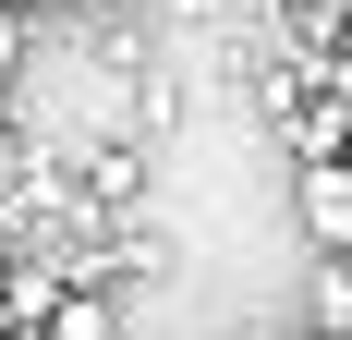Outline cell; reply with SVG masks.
<instances>
[{
	"mask_svg": "<svg viewBox=\"0 0 352 340\" xmlns=\"http://www.w3.org/2000/svg\"><path fill=\"white\" fill-rule=\"evenodd\" d=\"M73 195H85V219H122V206H146V146H134V134L73 146Z\"/></svg>",
	"mask_w": 352,
	"mask_h": 340,
	"instance_id": "obj_1",
	"label": "cell"
},
{
	"mask_svg": "<svg viewBox=\"0 0 352 340\" xmlns=\"http://www.w3.org/2000/svg\"><path fill=\"white\" fill-rule=\"evenodd\" d=\"M292 219L316 255H352V158H304L292 170Z\"/></svg>",
	"mask_w": 352,
	"mask_h": 340,
	"instance_id": "obj_2",
	"label": "cell"
},
{
	"mask_svg": "<svg viewBox=\"0 0 352 340\" xmlns=\"http://www.w3.org/2000/svg\"><path fill=\"white\" fill-rule=\"evenodd\" d=\"M122 328H134L122 279H73L61 304H49V328H36V340H122Z\"/></svg>",
	"mask_w": 352,
	"mask_h": 340,
	"instance_id": "obj_3",
	"label": "cell"
},
{
	"mask_svg": "<svg viewBox=\"0 0 352 340\" xmlns=\"http://www.w3.org/2000/svg\"><path fill=\"white\" fill-rule=\"evenodd\" d=\"M25 61H36V12L0 0V85H25Z\"/></svg>",
	"mask_w": 352,
	"mask_h": 340,
	"instance_id": "obj_4",
	"label": "cell"
},
{
	"mask_svg": "<svg viewBox=\"0 0 352 340\" xmlns=\"http://www.w3.org/2000/svg\"><path fill=\"white\" fill-rule=\"evenodd\" d=\"M0 340H36V328H12V316H0Z\"/></svg>",
	"mask_w": 352,
	"mask_h": 340,
	"instance_id": "obj_5",
	"label": "cell"
},
{
	"mask_svg": "<svg viewBox=\"0 0 352 340\" xmlns=\"http://www.w3.org/2000/svg\"><path fill=\"white\" fill-rule=\"evenodd\" d=\"M340 73H352V36H340Z\"/></svg>",
	"mask_w": 352,
	"mask_h": 340,
	"instance_id": "obj_6",
	"label": "cell"
},
{
	"mask_svg": "<svg viewBox=\"0 0 352 340\" xmlns=\"http://www.w3.org/2000/svg\"><path fill=\"white\" fill-rule=\"evenodd\" d=\"M25 12H49V0H25Z\"/></svg>",
	"mask_w": 352,
	"mask_h": 340,
	"instance_id": "obj_7",
	"label": "cell"
}]
</instances>
